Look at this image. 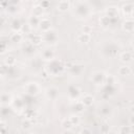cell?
I'll list each match as a JSON object with an SVG mask.
<instances>
[{"label":"cell","mask_w":134,"mask_h":134,"mask_svg":"<svg viewBox=\"0 0 134 134\" xmlns=\"http://www.w3.org/2000/svg\"><path fill=\"white\" fill-rule=\"evenodd\" d=\"M42 41H44L47 44H55L59 41V37H58V32L54 29H49L45 32H43L42 35Z\"/></svg>","instance_id":"6da1fadb"},{"label":"cell","mask_w":134,"mask_h":134,"mask_svg":"<svg viewBox=\"0 0 134 134\" xmlns=\"http://www.w3.org/2000/svg\"><path fill=\"white\" fill-rule=\"evenodd\" d=\"M91 81L94 85H102L106 81V74L103 71H95L91 74Z\"/></svg>","instance_id":"7a4b0ae2"},{"label":"cell","mask_w":134,"mask_h":134,"mask_svg":"<svg viewBox=\"0 0 134 134\" xmlns=\"http://www.w3.org/2000/svg\"><path fill=\"white\" fill-rule=\"evenodd\" d=\"M25 90L29 95H37L40 92V87L37 83H28L25 86Z\"/></svg>","instance_id":"3957f363"},{"label":"cell","mask_w":134,"mask_h":134,"mask_svg":"<svg viewBox=\"0 0 134 134\" xmlns=\"http://www.w3.org/2000/svg\"><path fill=\"white\" fill-rule=\"evenodd\" d=\"M50 25H51V22H50L49 19H47V18H43V19L40 20L39 27H40V29H41L43 32H45V31L51 29V26H50Z\"/></svg>","instance_id":"277c9868"},{"label":"cell","mask_w":134,"mask_h":134,"mask_svg":"<svg viewBox=\"0 0 134 134\" xmlns=\"http://www.w3.org/2000/svg\"><path fill=\"white\" fill-rule=\"evenodd\" d=\"M122 29L127 32H132L134 30V22L132 19H126L122 23Z\"/></svg>","instance_id":"5b68a950"},{"label":"cell","mask_w":134,"mask_h":134,"mask_svg":"<svg viewBox=\"0 0 134 134\" xmlns=\"http://www.w3.org/2000/svg\"><path fill=\"white\" fill-rule=\"evenodd\" d=\"M42 58L45 61H49L50 62V61H52L54 59V51L51 48H46L42 52Z\"/></svg>","instance_id":"8992f818"},{"label":"cell","mask_w":134,"mask_h":134,"mask_svg":"<svg viewBox=\"0 0 134 134\" xmlns=\"http://www.w3.org/2000/svg\"><path fill=\"white\" fill-rule=\"evenodd\" d=\"M46 95L50 99H55L59 95V90L55 87H49L46 89Z\"/></svg>","instance_id":"52a82bcc"},{"label":"cell","mask_w":134,"mask_h":134,"mask_svg":"<svg viewBox=\"0 0 134 134\" xmlns=\"http://www.w3.org/2000/svg\"><path fill=\"white\" fill-rule=\"evenodd\" d=\"M93 102H94V97H93L91 94H85V95L82 97V99H81V103L83 104L84 107H89V106H91V105L93 104Z\"/></svg>","instance_id":"ba28073f"},{"label":"cell","mask_w":134,"mask_h":134,"mask_svg":"<svg viewBox=\"0 0 134 134\" xmlns=\"http://www.w3.org/2000/svg\"><path fill=\"white\" fill-rule=\"evenodd\" d=\"M119 59H120V61H121L122 63H125V64L130 63V62L132 61V59H133L132 52H131V51H124V52L120 53Z\"/></svg>","instance_id":"9c48e42d"},{"label":"cell","mask_w":134,"mask_h":134,"mask_svg":"<svg viewBox=\"0 0 134 134\" xmlns=\"http://www.w3.org/2000/svg\"><path fill=\"white\" fill-rule=\"evenodd\" d=\"M133 8H134L133 3H126V4L122 5L121 10H122V13H124L126 16L131 17V16L133 15Z\"/></svg>","instance_id":"30bf717a"},{"label":"cell","mask_w":134,"mask_h":134,"mask_svg":"<svg viewBox=\"0 0 134 134\" xmlns=\"http://www.w3.org/2000/svg\"><path fill=\"white\" fill-rule=\"evenodd\" d=\"M57 8L58 10L60 12H66L67 9L70 8V2L69 1H66V0H63V1H60L57 5Z\"/></svg>","instance_id":"8fae6325"},{"label":"cell","mask_w":134,"mask_h":134,"mask_svg":"<svg viewBox=\"0 0 134 134\" xmlns=\"http://www.w3.org/2000/svg\"><path fill=\"white\" fill-rule=\"evenodd\" d=\"M43 14H44V8L40 4H37V5L34 6V8H32V16H35L37 18H41L43 16Z\"/></svg>","instance_id":"7c38bea8"},{"label":"cell","mask_w":134,"mask_h":134,"mask_svg":"<svg viewBox=\"0 0 134 134\" xmlns=\"http://www.w3.org/2000/svg\"><path fill=\"white\" fill-rule=\"evenodd\" d=\"M131 72H132V70L128 65H122L118 68V73L121 76H128L131 74Z\"/></svg>","instance_id":"4fadbf2b"},{"label":"cell","mask_w":134,"mask_h":134,"mask_svg":"<svg viewBox=\"0 0 134 134\" xmlns=\"http://www.w3.org/2000/svg\"><path fill=\"white\" fill-rule=\"evenodd\" d=\"M106 14L108 18H113L117 16V7L116 6H109L106 9Z\"/></svg>","instance_id":"5bb4252c"},{"label":"cell","mask_w":134,"mask_h":134,"mask_svg":"<svg viewBox=\"0 0 134 134\" xmlns=\"http://www.w3.org/2000/svg\"><path fill=\"white\" fill-rule=\"evenodd\" d=\"M12 100H13V98H12V95L10 94H8V93H2V94H0V103L1 104L6 105V104L12 103Z\"/></svg>","instance_id":"9a60e30c"},{"label":"cell","mask_w":134,"mask_h":134,"mask_svg":"<svg viewBox=\"0 0 134 134\" xmlns=\"http://www.w3.org/2000/svg\"><path fill=\"white\" fill-rule=\"evenodd\" d=\"M80 89L77 88V87H74V86H72V87H70L69 88V96L71 97V98H76L79 95H80Z\"/></svg>","instance_id":"2e32d148"},{"label":"cell","mask_w":134,"mask_h":134,"mask_svg":"<svg viewBox=\"0 0 134 134\" xmlns=\"http://www.w3.org/2000/svg\"><path fill=\"white\" fill-rule=\"evenodd\" d=\"M10 25H12V28H13L15 31H19V30L21 29V27H22V24H21V22H20V19H18V18H15V19L12 21Z\"/></svg>","instance_id":"e0dca14e"},{"label":"cell","mask_w":134,"mask_h":134,"mask_svg":"<svg viewBox=\"0 0 134 134\" xmlns=\"http://www.w3.org/2000/svg\"><path fill=\"white\" fill-rule=\"evenodd\" d=\"M91 40V36L88 35V34H80L77 36V41L81 42V43H88L89 41Z\"/></svg>","instance_id":"ac0fdd59"},{"label":"cell","mask_w":134,"mask_h":134,"mask_svg":"<svg viewBox=\"0 0 134 134\" xmlns=\"http://www.w3.org/2000/svg\"><path fill=\"white\" fill-rule=\"evenodd\" d=\"M119 134H132V126L130 125H126V126H121L118 130Z\"/></svg>","instance_id":"d6986e66"},{"label":"cell","mask_w":134,"mask_h":134,"mask_svg":"<svg viewBox=\"0 0 134 134\" xmlns=\"http://www.w3.org/2000/svg\"><path fill=\"white\" fill-rule=\"evenodd\" d=\"M23 39V35L19 31H15L12 36H10V40L12 42H21Z\"/></svg>","instance_id":"ffe728a7"},{"label":"cell","mask_w":134,"mask_h":134,"mask_svg":"<svg viewBox=\"0 0 134 134\" xmlns=\"http://www.w3.org/2000/svg\"><path fill=\"white\" fill-rule=\"evenodd\" d=\"M83 70H84V67L82 65H74L71 67V73L75 75H80Z\"/></svg>","instance_id":"44dd1931"},{"label":"cell","mask_w":134,"mask_h":134,"mask_svg":"<svg viewBox=\"0 0 134 134\" xmlns=\"http://www.w3.org/2000/svg\"><path fill=\"white\" fill-rule=\"evenodd\" d=\"M40 20H41L40 18H37V17H35V16H31V17L29 18V20H28V24H29L30 27L37 26V25L40 24Z\"/></svg>","instance_id":"7402d4cb"},{"label":"cell","mask_w":134,"mask_h":134,"mask_svg":"<svg viewBox=\"0 0 134 134\" xmlns=\"http://www.w3.org/2000/svg\"><path fill=\"white\" fill-rule=\"evenodd\" d=\"M61 126H62V128L63 129H65V130H70L73 126H72V124L70 122V120H69V118H65L62 122H61Z\"/></svg>","instance_id":"603a6c76"},{"label":"cell","mask_w":134,"mask_h":134,"mask_svg":"<svg viewBox=\"0 0 134 134\" xmlns=\"http://www.w3.org/2000/svg\"><path fill=\"white\" fill-rule=\"evenodd\" d=\"M4 64L6 65V66H8V67H10V66H14L15 64H16V59L14 58V57H7V58H5V60H4Z\"/></svg>","instance_id":"cb8c5ba5"},{"label":"cell","mask_w":134,"mask_h":134,"mask_svg":"<svg viewBox=\"0 0 134 134\" xmlns=\"http://www.w3.org/2000/svg\"><path fill=\"white\" fill-rule=\"evenodd\" d=\"M68 118H69L70 122L72 124V126H77V125L80 124V117H79L76 114H73V115H71V116L68 117Z\"/></svg>","instance_id":"d4e9b609"},{"label":"cell","mask_w":134,"mask_h":134,"mask_svg":"<svg viewBox=\"0 0 134 134\" xmlns=\"http://www.w3.org/2000/svg\"><path fill=\"white\" fill-rule=\"evenodd\" d=\"M99 22H100V24H102L104 27H106V26H108V25H109L110 18H108L107 16H104V17H102V18L99 19Z\"/></svg>","instance_id":"484cf974"},{"label":"cell","mask_w":134,"mask_h":134,"mask_svg":"<svg viewBox=\"0 0 134 134\" xmlns=\"http://www.w3.org/2000/svg\"><path fill=\"white\" fill-rule=\"evenodd\" d=\"M31 44H39L40 42H42V36L39 35H34L32 39H31Z\"/></svg>","instance_id":"4316f807"},{"label":"cell","mask_w":134,"mask_h":134,"mask_svg":"<svg viewBox=\"0 0 134 134\" xmlns=\"http://www.w3.org/2000/svg\"><path fill=\"white\" fill-rule=\"evenodd\" d=\"M82 31H83V34H88V35H90V34L92 32V27H91L90 25H84V26L82 27Z\"/></svg>","instance_id":"83f0119b"},{"label":"cell","mask_w":134,"mask_h":134,"mask_svg":"<svg viewBox=\"0 0 134 134\" xmlns=\"http://www.w3.org/2000/svg\"><path fill=\"white\" fill-rule=\"evenodd\" d=\"M7 67H8V66H6L5 64L0 65V75L4 76V75L7 73Z\"/></svg>","instance_id":"f1b7e54d"},{"label":"cell","mask_w":134,"mask_h":134,"mask_svg":"<svg viewBox=\"0 0 134 134\" xmlns=\"http://www.w3.org/2000/svg\"><path fill=\"white\" fill-rule=\"evenodd\" d=\"M30 26H29V24H25V26L22 24V27H21V29L20 30H22V31H25V32H29L30 31Z\"/></svg>","instance_id":"f546056e"},{"label":"cell","mask_w":134,"mask_h":134,"mask_svg":"<svg viewBox=\"0 0 134 134\" xmlns=\"http://www.w3.org/2000/svg\"><path fill=\"white\" fill-rule=\"evenodd\" d=\"M6 50V44L3 42H0V53H3Z\"/></svg>","instance_id":"4dcf8cb0"},{"label":"cell","mask_w":134,"mask_h":134,"mask_svg":"<svg viewBox=\"0 0 134 134\" xmlns=\"http://www.w3.org/2000/svg\"><path fill=\"white\" fill-rule=\"evenodd\" d=\"M5 129H6V125H5V122L0 121V134H1Z\"/></svg>","instance_id":"1f68e13d"},{"label":"cell","mask_w":134,"mask_h":134,"mask_svg":"<svg viewBox=\"0 0 134 134\" xmlns=\"http://www.w3.org/2000/svg\"><path fill=\"white\" fill-rule=\"evenodd\" d=\"M81 134H92V133H91L90 129H88V128H84V129L82 130Z\"/></svg>","instance_id":"d6a6232c"},{"label":"cell","mask_w":134,"mask_h":134,"mask_svg":"<svg viewBox=\"0 0 134 134\" xmlns=\"http://www.w3.org/2000/svg\"><path fill=\"white\" fill-rule=\"evenodd\" d=\"M4 24V18L3 17H0V26H2Z\"/></svg>","instance_id":"836d02e7"}]
</instances>
